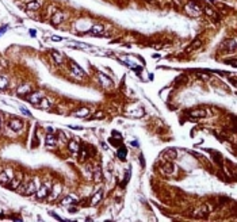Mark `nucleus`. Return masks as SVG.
Instances as JSON below:
<instances>
[{
    "instance_id": "6",
    "label": "nucleus",
    "mask_w": 237,
    "mask_h": 222,
    "mask_svg": "<svg viewBox=\"0 0 237 222\" xmlns=\"http://www.w3.org/2000/svg\"><path fill=\"white\" fill-rule=\"evenodd\" d=\"M14 177V173H12V171H4L0 173V183L2 184H7L11 182V179Z\"/></svg>"
},
{
    "instance_id": "33",
    "label": "nucleus",
    "mask_w": 237,
    "mask_h": 222,
    "mask_svg": "<svg viewBox=\"0 0 237 222\" xmlns=\"http://www.w3.org/2000/svg\"><path fill=\"white\" fill-rule=\"evenodd\" d=\"M58 141L60 142H64V144L66 141V136H65L64 133H62V131H58Z\"/></svg>"
},
{
    "instance_id": "26",
    "label": "nucleus",
    "mask_w": 237,
    "mask_h": 222,
    "mask_svg": "<svg viewBox=\"0 0 237 222\" xmlns=\"http://www.w3.org/2000/svg\"><path fill=\"white\" fill-rule=\"evenodd\" d=\"M201 46V39H195L194 42H192V45L190 46V48L187 49V52H191V50H194V49H197Z\"/></svg>"
},
{
    "instance_id": "23",
    "label": "nucleus",
    "mask_w": 237,
    "mask_h": 222,
    "mask_svg": "<svg viewBox=\"0 0 237 222\" xmlns=\"http://www.w3.org/2000/svg\"><path fill=\"white\" fill-rule=\"evenodd\" d=\"M126 155H128V149H126L125 146H121V149H118V152H117V156H118L121 160H125Z\"/></svg>"
},
{
    "instance_id": "16",
    "label": "nucleus",
    "mask_w": 237,
    "mask_h": 222,
    "mask_svg": "<svg viewBox=\"0 0 237 222\" xmlns=\"http://www.w3.org/2000/svg\"><path fill=\"white\" fill-rule=\"evenodd\" d=\"M103 30H104L103 24H94V26H92V29H91L90 33L92 34V35H100V34L103 33Z\"/></svg>"
},
{
    "instance_id": "36",
    "label": "nucleus",
    "mask_w": 237,
    "mask_h": 222,
    "mask_svg": "<svg viewBox=\"0 0 237 222\" xmlns=\"http://www.w3.org/2000/svg\"><path fill=\"white\" fill-rule=\"evenodd\" d=\"M52 39H53V41H57V42H58V41H61L62 38H61V37H58V35H53Z\"/></svg>"
},
{
    "instance_id": "7",
    "label": "nucleus",
    "mask_w": 237,
    "mask_h": 222,
    "mask_svg": "<svg viewBox=\"0 0 237 222\" xmlns=\"http://www.w3.org/2000/svg\"><path fill=\"white\" fill-rule=\"evenodd\" d=\"M9 127L14 131H20L22 127H23V122L20 119H18V118H12V119L9 121Z\"/></svg>"
},
{
    "instance_id": "31",
    "label": "nucleus",
    "mask_w": 237,
    "mask_h": 222,
    "mask_svg": "<svg viewBox=\"0 0 237 222\" xmlns=\"http://www.w3.org/2000/svg\"><path fill=\"white\" fill-rule=\"evenodd\" d=\"M205 11H206V14H207V15H210V16H213L214 19H218V15H217V12H214L213 10H211V8H206V10H205Z\"/></svg>"
},
{
    "instance_id": "28",
    "label": "nucleus",
    "mask_w": 237,
    "mask_h": 222,
    "mask_svg": "<svg viewBox=\"0 0 237 222\" xmlns=\"http://www.w3.org/2000/svg\"><path fill=\"white\" fill-rule=\"evenodd\" d=\"M38 104H39L42 108H49V107H50V104H49V102H47L46 98H42V99H41V102L38 103Z\"/></svg>"
},
{
    "instance_id": "22",
    "label": "nucleus",
    "mask_w": 237,
    "mask_h": 222,
    "mask_svg": "<svg viewBox=\"0 0 237 222\" xmlns=\"http://www.w3.org/2000/svg\"><path fill=\"white\" fill-rule=\"evenodd\" d=\"M73 203H76V198L73 195H68L66 198L62 199V205H65V206H68V205H73Z\"/></svg>"
},
{
    "instance_id": "35",
    "label": "nucleus",
    "mask_w": 237,
    "mask_h": 222,
    "mask_svg": "<svg viewBox=\"0 0 237 222\" xmlns=\"http://www.w3.org/2000/svg\"><path fill=\"white\" fill-rule=\"evenodd\" d=\"M129 176H130V172H126V176H125V180H123V184L122 186H126V183H128V180H129Z\"/></svg>"
},
{
    "instance_id": "9",
    "label": "nucleus",
    "mask_w": 237,
    "mask_h": 222,
    "mask_svg": "<svg viewBox=\"0 0 237 222\" xmlns=\"http://www.w3.org/2000/svg\"><path fill=\"white\" fill-rule=\"evenodd\" d=\"M37 192V184L34 182H30L26 184V188L23 190V194L24 195H33V194Z\"/></svg>"
},
{
    "instance_id": "21",
    "label": "nucleus",
    "mask_w": 237,
    "mask_h": 222,
    "mask_svg": "<svg viewBox=\"0 0 237 222\" xmlns=\"http://www.w3.org/2000/svg\"><path fill=\"white\" fill-rule=\"evenodd\" d=\"M39 7H41V4L38 2H28L26 5V8L28 11H37V10H39Z\"/></svg>"
},
{
    "instance_id": "24",
    "label": "nucleus",
    "mask_w": 237,
    "mask_h": 222,
    "mask_svg": "<svg viewBox=\"0 0 237 222\" xmlns=\"http://www.w3.org/2000/svg\"><path fill=\"white\" fill-rule=\"evenodd\" d=\"M94 180L95 182H100L102 180V171H100V167H98L94 172Z\"/></svg>"
},
{
    "instance_id": "14",
    "label": "nucleus",
    "mask_w": 237,
    "mask_h": 222,
    "mask_svg": "<svg viewBox=\"0 0 237 222\" xmlns=\"http://www.w3.org/2000/svg\"><path fill=\"white\" fill-rule=\"evenodd\" d=\"M188 115L192 118H203V117H206V111L205 110H191V111H188Z\"/></svg>"
},
{
    "instance_id": "18",
    "label": "nucleus",
    "mask_w": 237,
    "mask_h": 222,
    "mask_svg": "<svg viewBox=\"0 0 237 222\" xmlns=\"http://www.w3.org/2000/svg\"><path fill=\"white\" fill-rule=\"evenodd\" d=\"M56 141H57V138H56V136L53 133H47V136H46V145L47 146H54L56 145Z\"/></svg>"
},
{
    "instance_id": "20",
    "label": "nucleus",
    "mask_w": 237,
    "mask_h": 222,
    "mask_svg": "<svg viewBox=\"0 0 237 222\" xmlns=\"http://www.w3.org/2000/svg\"><path fill=\"white\" fill-rule=\"evenodd\" d=\"M102 196H103V191H98V192L92 196V201H91V206L98 205V203L102 201Z\"/></svg>"
},
{
    "instance_id": "2",
    "label": "nucleus",
    "mask_w": 237,
    "mask_h": 222,
    "mask_svg": "<svg viewBox=\"0 0 237 222\" xmlns=\"http://www.w3.org/2000/svg\"><path fill=\"white\" fill-rule=\"evenodd\" d=\"M50 187H52V186H50V183H46V184H43V186L37 191V198L39 199V201H42V199L47 198V195H49Z\"/></svg>"
},
{
    "instance_id": "11",
    "label": "nucleus",
    "mask_w": 237,
    "mask_h": 222,
    "mask_svg": "<svg viewBox=\"0 0 237 222\" xmlns=\"http://www.w3.org/2000/svg\"><path fill=\"white\" fill-rule=\"evenodd\" d=\"M72 114H73L75 117H77V118H87L88 115H90V108L83 107V108H80V110H77V111H73Z\"/></svg>"
},
{
    "instance_id": "13",
    "label": "nucleus",
    "mask_w": 237,
    "mask_h": 222,
    "mask_svg": "<svg viewBox=\"0 0 237 222\" xmlns=\"http://www.w3.org/2000/svg\"><path fill=\"white\" fill-rule=\"evenodd\" d=\"M20 183H22V177H20V176L12 177V179H11V184L8 186V188H11V190H18L19 186H20Z\"/></svg>"
},
{
    "instance_id": "29",
    "label": "nucleus",
    "mask_w": 237,
    "mask_h": 222,
    "mask_svg": "<svg viewBox=\"0 0 237 222\" xmlns=\"http://www.w3.org/2000/svg\"><path fill=\"white\" fill-rule=\"evenodd\" d=\"M102 118H104V112L103 111H96L92 117H91V119H102Z\"/></svg>"
},
{
    "instance_id": "15",
    "label": "nucleus",
    "mask_w": 237,
    "mask_h": 222,
    "mask_svg": "<svg viewBox=\"0 0 237 222\" xmlns=\"http://www.w3.org/2000/svg\"><path fill=\"white\" fill-rule=\"evenodd\" d=\"M62 19H64V14H62V12H54V15H53V18H52V23L54 24V26H57V24L61 23Z\"/></svg>"
},
{
    "instance_id": "32",
    "label": "nucleus",
    "mask_w": 237,
    "mask_h": 222,
    "mask_svg": "<svg viewBox=\"0 0 237 222\" xmlns=\"http://www.w3.org/2000/svg\"><path fill=\"white\" fill-rule=\"evenodd\" d=\"M79 152H81V156H80V161H84V158H85V156H87V148H80V151Z\"/></svg>"
},
{
    "instance_id": "38",
    "label": "nucleus",
    "mask_w": 237,
    "mask_h": 222,
    "mask_svg": "<svg viewBox=\"0 0 237 222\" xmlns=\"http://www.w3.org/2000/svg\"><path fill=\"white\" fill-rule=\"evenodd\" d=\"M0 126H2V122H0Z\"/></svg>"
},
{
    "instance_id": "8",
    "label": "nucleus",
    "mask_w": 237,
    "mask_h": 222,
    "mask_svg": "<svg viewBox=\"0 0 237 222\" xmlns=\"http://www.w3.org/2000/svg\"><path fill=\"white\" fill-rule=\"evenodd\" d=\"M68 148L73 155H77L79 151H80V144H79L77 140H71V141L68 142Z\"/></svg>"
},
{
    "instance_id": "17",
    "label": "nucleus",
    "mask_w": 237,
    "mask_h": 222,
    "mask_svg": "<svg viewBox=\"0 0 237 222\" xmlns=\"http://www.w3.org/2000/svg\"><path fill=\"white\" fill-rule=\"evenodd\" d=\"M161 172L165 175H171L173 172V164L172 162H165V164L161 167Z\"/></svg>"
},
{
    "instance_id": "5",
    "label": "nucleus",
    "mask_w": 237,
    "mask_h": 222,
    "mask_svg": "<svg viewBox=\"0 0 237 222\" xmlns=\"http://www.w3.org/2000/svg\"><path fill=\"white\" fill-rule=\"evenodd\" d=\"M71 71L73 72V73L79 77V79H83V77L85 76V72L81 69V68L79 67V65L76 64V62H73V61H71Z\"/></svg>"
},
{
    "instance_id": "12",
    "label": "nucleus",
    "mask_w": 237,
    "mask_h": 222,
    "mask_svg": "<svg viewBox=\"0 0 237 222\" xmlns=\"http://www.w3.org/2000/svg\"><path fill=\"white\" fill-rule=\"evenodd\" d=\"M60 192H61V186L60 184H54V187H53V192L50 194L49 196V201H54V199L58 198Z\"/></svg>"
},
{
    "instance_id": "19",
    "label": "nucleus",
    "mask_w": 237,
    "mask_h": 222,
    "mask_svg": "<svg viewBox=\"0 0 237 222\" xmlns=\"http://www.w3.org/2000/svg\"><path fill=\"white\" fill-rule=\"evenodd\" d=\"M52 57L54 58V61H56L58 65H61L62 62H64V57H62V54H61L60 52H57V50H53V52H52Z\"/></svg>"
},
{
    "instance_id": "4",
    "label": "nucleus",
    "mask_w": 237,
    "mask_h": 222,
    "mask_svg": "<svg viewBox=\"0 0 237 222\" xmlns=\"http://www.w3.org/2000/svg\"><path fill=\"white\" fill-rule=\"evenodd\" d=\"M28 98H27V102L28 103H31V104H34V106H38V103L41 102V99L43 98L42 96V93L41 92H34V93H28Z\"/></svg>"
},
{
    "instance_id": "25",
    "label": "nucleus",
    "mask_w": 237,
    "mask_h": 222,
    "mask_svg": "<svg viewBox=\"0 0 237 222\" xmlns=\"http://www.w3.org/2000/svg\"><path fill=\"white\" fill-rule=\"evenodd\" d=\"M8 87V80L6 77L0 76V89H6Z\"/></svg>"
},
{
    "instance_id": "1",
    "label": "nucleus",
    "mask_w": 237,
    "mask_h": 222,
    "mask_svg": "<svg viewBox=\"0 0 237 222\" xmlns=\"http://www.w3.org/2000/svg\"><path fill=\"white\" fill-rule=\"evenodd\" d=\"M201 7H199L198 4H195V3H188L187 5H186V12L190 15V16H198L199 14H201Z\"/></svg>"
},
{
    "instance_id": "30",
    "label": "nucleus",
    "mask_w": 237,
    "mask_h": 222,
    "mask_svg": "<svg viewBox=\"0 0 237 222\" xmlns=\"http://www.w3.org/2000/svg\"><path fill=\"white\" fill-rule=\"evenodd\" d=\"M207 207L206 206H202L201 207V210H199V213H197V214L199 215V217H205V215H207Z\"/></svg>"
},
{
    "instance_id": "10",
    "label": "nucleus",
    "mask_w": 237,
    "mask_h": 222,
    "mask_svg": "<svg viewBox=\"0 0 237 222\" xmlns=\"http://www.w3.org/2000/svg\"><path fill=\"white\" fill-rule=\"evenodd\" d=\"M30 92H31V87L28 84H23V86L18 87V89H17V93L19 96H27Z\"/></svg>"
},
{
    "instance_id": "27",
    "label": "nucleus",
    "mask_w": 237,
    "mask_h": 222,
    "mask_svg": "<svg viewBox=\"0 0 237 222\" xmlns=\"http://www.w3.org/2000/svg\"><path fill=\"white\" fill-rule=\"evenodd\" d=\"M164 155H165L167 157H169V158H175L176 157V151H175V149H168V151L164 153Z\"/></svg>"
},
{
    "instance_id": "3",
    "label": "nucleus",
    "mask_w": 237,
    "mask_h": 222,
    "mask_svg": "<svg viewBox=\"0 0 237 222\" xmlns=\"http://www.w3.org/2000/svg\"><path fill=\"white\" fill-rule=\"evenodd\" d=\"M98 79H99L100 84H102V87H104V88H111L114 86L111 79H109V76H106L103 73H98Z\"/></svg>"
},
{
    "instance_id": "37",
    "label": "nucleus",
    "mask_w": 237,
    "mask_h": 222,
    "mask_svg": "<svg viewBox=\"0 0 237 222\" xmlns=\"http://www.w3.org/2000/svg\"><path fill=\"white\" fill-rule=\"evenodd\" d=\"M20 110H22V112H23V114H26V115H28V117H31V114L26 110V108H20Z\"/></svg>"
},
{
    "instance_id": "34",
    "label": "nucleus",
    "mask_w": 237,
    "mask_h": 222,
    "mask_svg": "<svg viewBox=\"0 0 237 222\" xmlns=\"http://www.w3.org/2000/svg\"><path fill=\"white\" fill-rule=\"evenodd\" d=\"M228 46H229V49H230L232 52H235V50H236V39H232V41H230L229 45H228Z\"/></svg>"
}]
</instances>
